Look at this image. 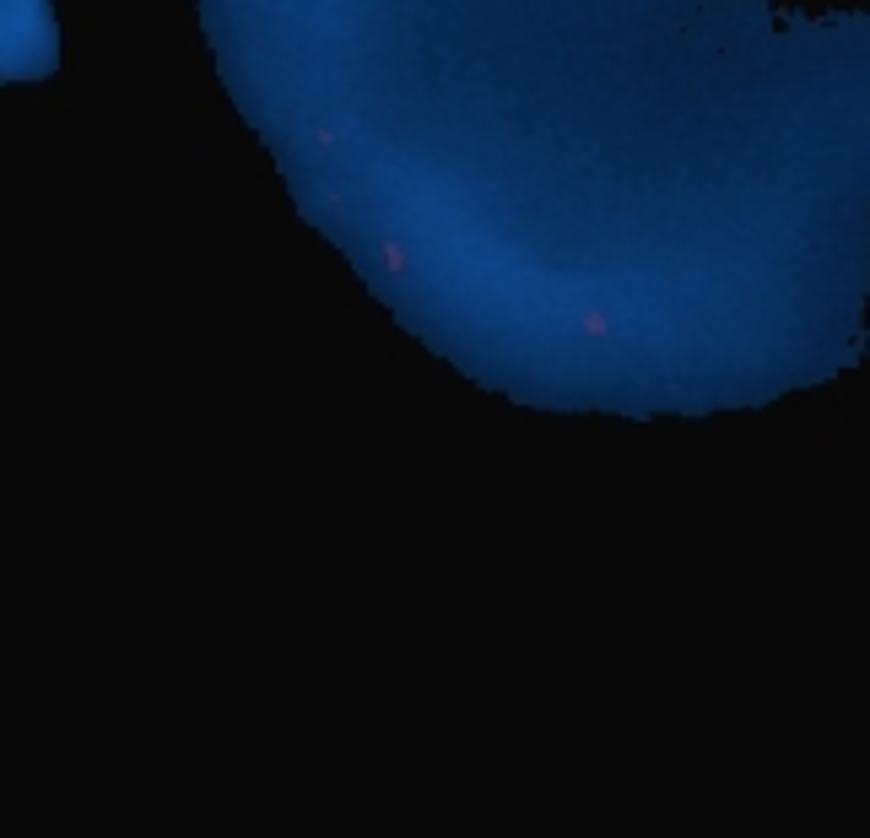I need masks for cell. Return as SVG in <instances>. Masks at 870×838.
<instances>
[{
	"mask_svg": "<svg viewBox=\"0 0 870 838\" xmlns=\"http://www.w3.org/2000/svg\"><path fill=\"white\" fill-rule=\"evenodd\" d=\"M384 265H390V271H400V265H406V249H400V244H384Z\"/></svg>",
	"mask_w": 870,
	"mask_h": 838,
	"instance_id": "1",
	"label": "cell"
}]
</instances>
